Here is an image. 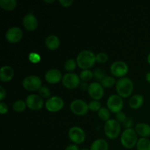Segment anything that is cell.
Here are the masks:
<instances>
[{"instance_id":"ac0fdd59","label":"cell","mask_w":150,"mask_h":150,"mask_svg":"<svg viewBox=\"0 0 150 150\" xmlns=\"http://www.w3.org/2000/svg\"><path fill=\"white\" fill-rule=\"evenodd\" d=\"M45 45L48 49L51 51H54L57 50L59 47L60 45V40L57 35H51L47 37L45 41Z\"/></svg>"},{"instance_id":"277c9868","label":"cell","mask_w":150,"mask_h":150,"mask_svg":"<svg viewBox=\"0 0 150 150\" xmlns=\"http://www.w3.org/2000/svg\"><path fill=\"white\" fill-rule=\"evenodd\" d=\"M104 133L110 139H116L121 133L120 123L116 120H109L104 125Z\"/></svg>"},{"instance_id":"ab89813d","label":"cell","mask_w":150,"mask_h":150,"mask_svg":"<svg viewBox=\"0 0 150 150\" xmlns=\"http://www.w3.org/2000/svg\"><path fill=\"white\" fill-rule=\"evenodd\" d=\"M89 85H88L86 82H82V83H80L81 89L83 91L88 90V89H89Z\"/></svg>"},{"instance_id":"3957f363","label":"cell","mask_w":150,"mask_h":150,"mask_svg":"<svg viewBox=\"0 0 150 150\" xmlns=\"http://www.w3.org/2000/svg\"><path fill=\"white\" fill-rule=\"evenodd\" d=\"M137 136V133L134 129H125L122 133L121 138H120L122 146L127 149H131L134 148L135 146H136L137 142L139 141Z\"/></svg>"},{"instance_id":"60d3db41","label":"cell","mask_w":150,"mask_h":150,"mask_svg":"<svg viewBox=\"0 0 150 150\" xmlns=\"http://www.w3.org/2000/svg\"><path fill=\"white\" fill-rule=\"evenodd\" d=\"M146 80L147 81L148 83H150V71L148 72L146 74Z\"/></svg>"},{"instance_id":"4fadbf2b","label":"cell","mask_w":150,"mask_h":150,"mask_svg":"<svg viewBox=\"0 0 150 150\" xmlns=\"http://www.w3.org/2000/svg\"><path fill=\"white\" fill-rule=\"evenodd\" d=\"M26 103L27 108L32 111H39L43 106V100L39 95L32 94L26 97Z\"/></svg>"},{"instance_id":"5b68a950","label":"cell","mask_w":150,"mask_h":150,"mask_svg":"<svg viewBox=\"0 0 150 150\" xmlns=\"http://www.w3.org/2000/svg\"><path fill=\"white\" fill-rule=\"evenodd\" d=\"M22 85L26 90L34 92L40 89L42 86V81L39 76L32 75V76H26L23 79Z\"/></svg>"},{"instance_id":"6da1fadb","label":"cell","mask_w":150,"mask_h":150,"mask_svg":"<svg viewBox=\"0 0 150 150\" xmlns=\"http://www.w3.org/2000/svg\"><path fill=\"white\" fill-rule=\"evenodd\" d=\"M76 62L81 69L89 70L95 65L96 62V55L89 50H83L78 54Z\"/></svg>"},{"instance_id":"ffe728a7","label":"cell","mask_w":150,"mask_h":150,"mask_svg":"<svg viewBox=\"0 0 150 150\" xmlns=\"http://www.w3.org/2000/svg\"><path fill=\"white\" fill-rule=\"evenodd\" d=\"M144 102V98L139 94L133 95L129 100V105L133 109H138L143 105Z\"/></svg>"},{"instance_id":"9a60e30c","label":"cell","mask_w":150,"mask_h":150,"mask_svg":"<svg viewBox=\"0 0 150 150\" xmlns=\"http://www.w3.org/2000/svg\"><path fill=\"white\" fill-rule=\"evenodd\" d=\"M23 26L29 32L35 31L38 26V18L32 13H28L23 18Z\"/></svg>"},{"instance_id":"8fae6325","label":"cell","mask_w":150,"mask_h":150,"mask_svg":"<svg viewBox=\"0 0 150 150\" xmlns=\"http://www.w3.org/2000/svg\"><path fill=\"white\" fill-rule=\"evenodd\" d=\"M64 102L62 98L59 96L51 97L45 102V108L49 112L56 113L62 109Z\"/></svg>"},{"instance_id":"44dd1931","label":"cell","mask_w":150,"mask_h":150,"mask_svg":"<svg viewBox=\"0 0 150 150\" xmlns=\"http://www.w3.org/2000/svg\"><path fill=\"white\" fill-rule=\"evenodd\" d=\"M109 145L107 141L103 139H96L92 142L90 146V150H108Z\"/></svg>"},{"instance_id":"e575fe53","label":"cell","mask_w":150,"mask_h":150,"mask_svg":"<svg viewBox=\"0 0 150 150\" xmlns=\"http://www.w3.org/2000/svg\"><path fill=\"white\" fill-rule=\"evenodd\" d=\"M133 120H132L130 117H127V119L125 120V121L122 123V126L125 129H129L132 128V125H133Z\"/></svg>"},{"instance_id":"8d00e7d4","label":"cell","mask_w":150,"mask_h":150,"mask_svg":"<svg viewBox=\"0 0 150 150\" xmlns=\"http://www.w3.org/2000/svg\"><path fill=\"white\" fill-rule=\"evenodd\" d=\"M59 4L64 7H68L73 4V0H59Z\"/></svg>"},{"instance_id":"ba28073f","label":"cell","mask_w":150,"mask_h":150,"mask_svg":"<svg viewBox=\"0 0 150 150\" xmlns=\"http://www.w3.org/2000/svg\"><path fill=\"white\" fill-rule=\"evenodd\" d=\"M128 65L123 61H116L110 67L111 74L117 78H124L128 73Z\"/></svg>"},{"instance_id":"8992f818","label":"cell","mask_w":150,"mask_h":150,"mask_svg":"<svg viewBox=\"0 0 150 150\" xmlns=\"http://www.w3.org/2000/svg\"><path fill=\"white\" fill-rule=\"evenodd\" d=\"M68 137L74 144H81L86 139V133L81 127L74 126L68 130Z\"/></svg>"},{"instance_id":"1f68e13d","label":"cell","mask_w":150,"mask_h":150,"mask_svg":"<svg viewBox=\"0 0 150 150\" xmlns=\"http://www.w3.org/2000/svg\"><path fill=\"white\" fill-rule=\"evenodd\" d=\"M105 76H105V73L103 69L98 68L94 71V78L96 80L101 81Z\"/></svg>"},{"instance_id":"83f0119b","label":"cell","mask_w":150,"mask_h":150,"mask_svg":"<svg viewBox=\"0 0 150 150\" xmlns=\"http://www.w3.org/2000/svg\"><path fill=\"white\" fill-rule=\"evenodd\" d=\"M79 77L83 82L89 81L94 78V72L89 70H83L81 72Z\"/></svg>"},{"instance_id":"7bdbcfd3","label":"cell","mask_w":150,"mask_h":150,"mask_svg":"<svg viewBox=\"0 0 150 150\" xmlns=\"http://www.w3.org/2000/svg\"><path fill=\"white\" fill-rule=\"evenodd\" d=\"M147 62L150 64V53L148 54V56H147Z\"/></svg>"},{"instance_id":"4dcf8cb0","label":"cell","mask_w":150,"mask_h":150,"mask_svg":"<svg viewBox=\"0 0 150 150\" xmlns=\"http://www.w3.org/2000/svg\"><path fill=\"white\" fill-rule=\"evenodd\" d=\"M108 59L107 54L104 52H100L96 55V62L99 64H105Z\"/></svg>"},{"instance_id":"603a6c76","label":"cell","mask_w":150,"mask_h":150,"mask_svg":"<svg viewBox=\"0 0 150 150\" xmlns=\"http://www.w3.org/2000/svg\"><path fill=\"white\" fill-rule=\"evenodd\" d=\"M137 150H150V140L147 138H140L136 144Z\"/></svg>"},{"instance_id":"e0dca14e","label":"cell","mask_w":150,"mask_h":150,"mask_svg":"<svg viewBox=\"0 0 150 150\" xmlns=\"http://www.w3.org/2000/svg\"><path fill=\"white\" fill-rule=\"evenodd\" d=\"M14 76V70L9 65L3 66L0 70V80L2 82H8L13 79Z\"/></svg>"},{"instance_id":"74e56055","label":"cell","mask_w":150,"mask_h":150,"mask_svg":"<svg viewBox=\"0 0 150 150\" xmlns=\"http://www.w3.org/2000/svg\"><path fill=\"white\" fill-rule=\"evenodd\" d=\"M6 97V91L2 86H0V100L2 101Z\"/></svg>"},{"instance_id":"f35d334b","label":"cell","mask_w":150,"mask_h":150,"mask_svg":"<svg viewBox=\"0 0 150 150\" xmlns=\"http://www.w3.org/2000/svg\"><path fill=\"white\" fill-rule=\"evenodd\" d=\"M64 150H80V149H79L78 145L74 144H70L67 146H66L65 149Z\"/></svg>"},{"instance_id":"9c48e42d","label":"cell","mask_w":150,"mask_h":150,"mask_svg":"<svg viewBox=\"0 0 150 150\" xmlns=\"http://www.w3.org/2000/svg\"><path fill=\"white\" fill-rule=\"evenodd\" d=\"M62 85L68 89H74L80 86L81 79L79 76L74 73H67L63 76Z\"/></svg>"},{"instance_id":"d6986e66","label":"cell","mask_w":150,"mask_h":150,"mask_svg":"<svg viewBox=\"0 0 150 150\" xmlns=\"http://www.w3.org/2000/svg\"><path fill=\"white\" fill-rule=\"evenodd\" d=\"M137 135L142 138H148L150 136V125L146 123H139L135 127Z\"/></svg>"},{"instance_id":"f1b7e54d","label":"cell","mask_w":150,"mask_h":150,"mask_svg":"<svg viewBox=\"0 0 150 150\" xmlns=\"http://www.w3.org/2000/svg\"><path fill=\"white\" fill-rule=\"evenodd\" d=\"M38 92H39V95L41 98L49 99L50 97H51V90L48 89V87L45 86H41V88L38 90Z\"/></svg>"},{"instance_id":"ee69618b","label":"cell","mask_w":150,"mask_h":150,"mask_svg":"<svg viewBox=\"0 0 150 150\" xmlns=\"http://www.w3.org/2000/svg\"><path fill=\"white\" fill-rule=\"evenodd\" d=\"M80 150H90V149H87V148H83V149H80Z\"/></svg>"},{"instance_id":"836d02e7","label":"cell","mask_w":150,"mask_h":150,"mask_svg":"<svg viewBox=\"0 0 150 150\" xmlns=\"http://www.w3.org/2000/svg\"><path fill=\"white\" fill-rule=\"evenodd\" d=\"M126 119H127V116H126V114H125L124 112H122V111H120V112L116 114V120H117L120 123H122H122L125 121Z\"/></svg>"},{"instance_id":"30bf717a","label":"cell","mask_w":150,"mask_h":150,"mask_svg":"<svg viewBox=\"0 0 150 150\" xmlns=\"http://www.w3.org/2000/svg\"><path fill=\"white\" fill-rule=\"evenodd\" d=\"M70 111L77 116L85 115L89 111V104L81 99L73 100L70 105Z\"/></svg>"},{"instance_id":"2e32d148","label":"cell","mask_w":150,"mask_h":150,"mask_svg":"<svg viewBox=\"0 0 150 150\" xmlns=\"http://www.w3.org/2000/svg\"><path fill=\"white\" fill-rule=\"evenodd\" d=\"M63 76L57 69H51L45 73V79L48 83L56 84L62 80Z\"/></svg>"},{"instance_id":"4316f807","label":"cell","mask_w":150,"mask_h":150,"mask_svg":"<svg viewBox=\"0 0 150 150\" xmlns=\"http://www.w3.org/2000/svg\"><path fill=\"white\" fill-rule=\"evenodd\" d=\"M77 62L73 59H69L64 63V70L68 73H73L77 67Z\"/></svg>"},{"instance_id":"f546056e","label":"cell","mask_w":150,"mask_h":150,"mask_svg":"<svg viewBox=\"0 0 150 150\" xmlns=\"http://www.w3.org/2000/svg\"><path fill=\"white\" fill-rule=\"evenodd\" d=\"M102 108L101 103L98 100H92L89 103V109L94 112H98L99 110Z\"/></svg>"},{"instance_id":"7402d4cb","label":"cell","mask_w":150,"mask_h":150,"mask_svg":"<svg viewBox=\"0 0 150 150\" xmlns=\"http://www.w3.org/2000/svg\"><path fill=\"white\" fill-rule=\"evenodd\" d=\"M0 6L1 8L7 11L13 10L17 6V1L16 0H1Z\"/></svg>"},{"instance_id":"cb8c5ba5","label":"cell","mask_w":150,"mask_h":150,"mask_svg":"<svg viewBox=\"0 0 150 150\" xmlns=\"http://www.w3.org/2000/svg\"><path fill=\"white\" fill-rule=\"evenodd\" d=\"M117 81L114 79L113 76H106L102 81H100V84L103 86L104 89H107V88H111V86H114L116 84Z\"/></svg>"},{"instance_id":"d4e9b609","label":"cell","mask_w":150,"mask_h":150,"mask_svg":"<svg viewBox=\"0 0 150 150\" xmlns=\"http://www.w3.org/2000/svg\"><path fill=\"white\" fill-rule=\"evenodd\" d=\"M26 101H23V100H18L13 103V108L16 112L21 113L25 111L26 108Z\"/></svg>"},{"instance_id":"7a4b0ae2","label":"cell","mask_w":150,"mask_h":150,"mask_svg":"<svg viewBox=\"0 0 150 150\" xmlns=\"http://www.w3.org/2000/svg\"><path fill=\"white\" fill-rule=\"evenodd\" d=\"M134 89L133 81L127 77L121 78L116 83L117 95L122 98H127L132 95Z\"/></svg>"},{"instance_id":"52a82bcc","label":"cell","mask_w":150,"mask_h":150,"mask_svg":"<svg viewBox=\"0 0 150 150\" xmlns=\"http://www.w3.org/2000/svg\"><path fill=\"white\" fill-rule=\"evenodd\" d=\"M124 106L122 98L118 95H111L107 100V107L111 113L117 114L122 110Z\"/></svg>"},{"instance_id":"b9f144b4","label":"cell","mask_w":150,"mask_h":150,"mask_svg":"<svg viewBox=\"0 0 150 150\" xmlns=\"http://www.w3.org/2000/svg\"><path fill=\"white\" fill-rule=\"evenodd\" d=\"M54 0H51V1H48V0H45L44 1V2L45 3H47V4H50V3H54Z\"/></svg>"},{"instance_id":"7c38bea8","label":"cell","mask_w":150,"mask_h":150,"mask_svg":"<svg viewBox=\"0 0 150 150\" xmlns=\"http://www.w3.org/2000/svg\"><path fill=\"white\" fill-rule=\"evenodd\" d=\"M88 93L93 100H98L102 99L105 94V90L102 85L98 82H92L89 84Z\"/></svg>"},{"instance_id":"5bb4252c","label":"cell","mask_w":150,"mask_h":150,"mask_svg":"<svg viewBox=\"0 0 150 150\" xmlns=\"http://www.w3.org/2000/svg\"><path fill=\"white\" fill-rule=\"evenodd\" d=\"M23 31L21 28L13 26L7 29L5 34V38L10 43H17L23 38Z\"/></svg>"},{"instance_id":"d6a6232c","label":"cell","mask_w":150,"mask_h":150,"mask_svg":"<svg viewBox=\"0 0 150 150\" xmlns=\"http://www.w3.org/2000/svg\"><path fill=\"white\" fill-rule=\"evenodd\" d=\"M29 59L32 62L37 63L38 62L40 61V56L38 54H37V53L32 52L29 55Z\"/></svg>"},{"instance_id":"d590c367","label":"cell","mask_w":150,"mask_h":150,"mask_svg":"<svg viewBox=\"0 0 150 150\" xmlns=\"http://www.w3.org/2000/svg\"><path fill=\"white\" fill-rule=\"evenodd\" d=\"M9 108L7 105L4 103L1 102L0 103V113L1 114H5L8 112Z\"/></svg>"},{"instance_id":"484cf974","label":"cell","mask_w":150,"mask_h":150,"mask_svg":"<svg viewBox=\"0 0 150 150\" xmlns=\"http://www.w3.org/2000/svg\"><path fill=\"white\" fill-rule=\"evenodd\" d=\"M98 117H100L101 120L103 121L107 122L110 119V117H111V111H109L108 108H105V107H102L98 111Z\"/></svg>"}]
</instances>
